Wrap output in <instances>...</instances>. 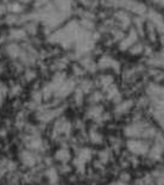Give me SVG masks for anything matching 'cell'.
Instances as JSON below:
<instances>
[{
	"label": "cell",
	"instance_id": "cell-1",
	"mask_svg": "<svg viewBox=\"0 0 164 185\" xmlns=\"http://www.w3.org/2000/svg\"><path fill=\"white\" fill-rule=\"evenodd\" d=\"M127 149L134 155H145L149 151V145L140 139H130L126 143Z\"/></svg>",
	"mask_w": 164,
	"mask_h": 185
},
{
	"label": "cell",
	"instance_id": "cell-3",
	"mask_svg": "<svg viewBox=\"0 0 164 185\" xmlns=\"http://www.w3.org/2000/svg\"><path fill=\"white\" fill-rule=\"evenodd\" d=\"M69 158H70V153H69V151L66 149V148H62V149L57 151V153H56V159L60 160V161H62V162L68 161Z\"/></svg>",
	"mask_w": 164,
	"mask_h": 185
},
{
	"label": "cell",
	"instance_id": "cell-5",
	"mask_svg": "<svg viewBox=\"0 0 164 185\" xmlns=\"http://www.w3.org/2000/svg\"><path fill=\"white\" fill-rule=\"evenodd\" d=\"M91 136L93 137L92 140H93V142H94V143H101V141H102V139H101V137H102V136H101L100 134H98L97 131H95L94 134H92Z\"/></svg>",
	"mask_w": 164,
	"mask_h": 185
},
{
	"label": "cell",
	"instance_id": "cell-6",
	"mask_svg": "<svg viewBox=\"0 0 164 185\" xmlns=\"http://www.w3.org/2000/svg\"><path fill=\"white\" fill-rule=\"evenodd\" d=\"M157 182H158V184L160 185H164V174H162V176L158 177V180H157Z\"/></svg>",
	"mask_w": 164,
	"mask_h": 185
},
{
	"label": "cell",
	"instance_id": "cell-4",
	"mask_svg": "<svg viewBox=\"0 0 164 185\" xmlns=\"http://www.w3.org/2000/svg\"><path fill=\"white\" fill-rule=\"evenodd\" d=\"M22 160H23V161H24L26 165H32L33 162H34V158H33V155L31 154V153H29V152L23 153Z\"/></svg>",
	"mask_w": 164,
	"mask_h": 185
},
{
	"label": "cell",
	"instance_id": "cell-2",
	"mask_svg": "<svg viewBox=\"0 0 164 185\" xmlns=\"http://www.w3.org/2000/svg\"><path fill=\"white\" fill-rule=\"evenodd\" d=\"M130 109H131V102H129V100L120 102V103L117 105V108H115V114H118V115H124V114L129 112Z\"/></svg>",
	"mask_w": 164,
	"mask_h": 185
}]
</instances>
